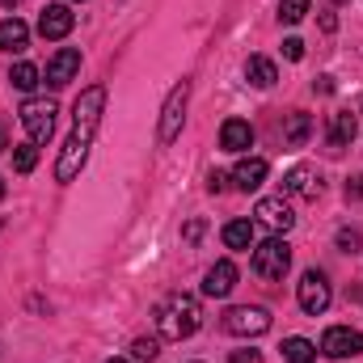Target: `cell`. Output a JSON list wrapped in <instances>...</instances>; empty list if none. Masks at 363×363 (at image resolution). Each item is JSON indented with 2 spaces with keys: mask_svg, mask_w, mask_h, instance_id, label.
<instances>
[{
  "mask_svg": "<svg viewBox=\"0 0 363 363\" xmlns=\"http://www.w3.org/2000/svg\"><path fill=\"white\" fill-rule=\"evenodd\" d=\"M101 110H106V89H101V85H89V89L77 97L72 135H68V144H64V152H60V161H55V182H72L85 169L89 144H93V135H97V127H101Z\"/></svg>",
  "mask_w": 363,
  "mask_h": 363,
  "instance_id": "cell-1",
  "label": "cell"
},
{
  "mask_svg": "<svg viewBox=\"0 0 363 363\" xmlns=\"http://www.w3.org/2000/svg\"><path fill=\"white\" fill-rule=\"evenodd\" d=\"M199 325H203V308H199L194 296L174 291V296H165V300L157 304V330H161V338L182 342V338H190Z\"/></svg>",
  "mask_w": 363,
  "mask_h": 363,
  "instance_id": "cell-2",
  "label": "cell"
},
{
  "mask_svg": "<svg viewBox=\"0 0 363 363\" xmlns=\"http://www.w3.org/2000/svg\"><path fill=\"white\" fill-rule=\"evenodd\" d=\"M17 118H21V127H26V135L34 144H47L51 131H55V101L51 97H26Z\"/></svg>",
  "mask_w": 363,
  "mask_h": 363,
  "instance_id": "cell-3",
  "label": "cell"
},
{
  "mask_svg": "<svg viewBox=\"0 0 363 363\" xmlns=\"http://www.w3.org/2000/svg\"><path fill=\"white\" fill-rule=\"evenodd\" d=\"M220 325H224V334H233V338H258V334L271 330V313H267L262 304H237V308L224 313Z\"/></svg>",
  "mask_w": 363,
  "mask_h": 363,
  "instance_id": "cell-4",
  "label": "cell"
},
{
  "mask_svg": "<svg viewBox=\"0 0 363 363\" xmlns=\"http://www.w3.org/2000/svg\"><path fill=\"white\" fill-rule=\"evenodd\" d=\"M254 274L258 279H283V274L291 271V245L283 241V237H271V241H262L258 250H254Z\"/></svg>",
  "mask_w": 363,
  "mask_h": 363,
  "instance_id": "cell-5",
  "label": "cell"
},
{
  "mask_svg": "<svg viewBox=\"0 0 363 363\" xmlns=\"http://www.w3.org/2000/svg\"><path fill=\"white\" fill-rule=\"evenodd\" d=\"M186 101H190V81H182L169 89L165 106H161V127H157V140L161 144H174L182 135V123H186Z\"/></svg>",
  "mask_w": 363,
  "mask_h": 363,
  "instance_id": "cell-6",
  "label": "cell"
},
{
  "mask_svg": "<svg viewBox=\"0 0 363 363\" xmlns=\"http://www.w3.org/2000/svg\"><path fill=\"white\" fill-rule=\"evenodd\" d=\"M296 300H300V308H304L308 317L325 313V308H330V300H334L325 271H304V274H300V283H296Z\"/></svg>",
  "mask_w": 363,
  "mask_h": 363,
  "instance_id": "cell-7",
  "label": "cell"
},
{
  "mask_svg": "<svg viewBox=\"0 0 363 363\" xmlns=\"http://www.w3.org/2000/svg\"><path fill=\"white\" fill-rule=\"evenodd\" d=\"M321 355L325 359H355V355H363V334L351 325H330L321 334Z\"/></svg>",
  "mask_w": 363,
  "mask_h": 363,
  "instance_id": "cell-8",
  "label": "cell"
},
{
  "mask_svg": "<svg viewBox=\"0 0 363 363\" xmlns=\"http://www.w3.org/2000/svg\"><path fill=\"white\" fill-rule=\"evenodd\" d=\"M77 72H81V51H77V47H60V51L47 60V85H51V89L72 85Z\"/></svg>",
  "mask_w": 363,
  "mask_h": 363,
  "instance_id": "cell-9",
  "label": "cell"
},
{
  "mask_svg": "<svg viewBox=\"0 0 363 363\" xmlns=\"http://www.w3.org/2000/svg\"><path fill=\"white\" fill-rule=\"evenodd\" d=\"M254 216H258V224H267L274 237H283L291 224H296V216H291V207H287V199H258V207H254Z\"/></svg>",
  "mask_w": 363,
  "mask_h": 363,
  "instance_id": "cell-10",
  "label": "cell"
},
{
  "mask_svg": "<svg viewBox=\"0 0 363 363\" xmlns=\"http://www.w3.org/2000/svg\"><path fill=\"white\" fill-rule=\"evenodd\" d=\"M355 135H359V118H355L351 110H334V114H330L325 144H330L334 152H342V148H351V144H355Z\"/></svg>",
  "mask_w": 363,
  "mask_h": 363,
  "instance_id": "cell-11",
  "label": "cell"
},
{
  "mask_svg": "<svg viewBox=\"0 0 363 363\" xmlns=\"http://www.w3.org/2000/svg\"><path fill=\"white\" fill-rule=\"evenodd\" d=\"M283 190L296 194V199H317V194H321V174H317L313 165H291V169L283 174Z\"/></svg>",
  "mask_w": 363,
  "mask_h": 363,
  "instance_id": "cell-12",
  "label": "cell"
},
{
  "mask_svg": "<svg viewBox=\"0 0 363 363\" xmlns=\"http://www.w3.org/2000/svg\"><path fill=\"white\" fill-rule=\"evenodd\" d=\"M72 26H77V17H72L68 4H47L43 17H38V34H43V38H68Z\"/></svg>",
  "mask_w": 363,
  "mask_h": 363,
  "instance_id": "cell-13",
  "label": "cell"
},
{
  "mask_svg": "<svg viewBox=\"0 0 363 363\" xmlns=\"http://www.w3.org/2000/svg\"><path fill=\"white\" fill-rule=\"evenodd\" d=\"M233 287H237V267L228 258H220L211 271L203 274V296H211V300H224Z\"/></svg>",
  "mask_w": 363,
  "mask_h": 363,
  "instance_id": "cell-14",
  "label": "cell"
},
{
  "mask_svg": "<svg viewBox=\"0 0 363 363\" xmlns=\"http://www.w3.org/2000/svg\"><path fill=\"white\" fill-rule=\"evenodd\" d=\"M220 148H224V152H250V148H254V127H250L245 118H228V123L220 127Z\"/></svg>",
  "mask_w": 363,
  "mask_h": 363,
  "instance_id": "cell-15",
  "label": "cell"
},
{
  "mask_svg": "<svg viewBox=\"0 0 363 363\" xmlns=\"http://www.w3.org/2000/svg\"><path fill=\"white\" fill-rule=\"evenodd\" d=\"M267 174H271V165H267L262 157H245V161L233 169V182H237V190L250 194V190H258V186L267 182Z\"/></svg>",
  "mask_w": 363,
  "mask_h": 363,
  "instance_id": "cell-16",
  "label": "cell"
},
{
  "mask_svg": "<svg viewBox=\"0 0 363 363\" xmlns=\"http://www.w3.org/2000/svg\"><path fill=\"white\" fill-rule=\"evenodd\" d=\"M26 43H30V26L21 17H4L0 21V51L17 55V51H26Z\"/></svg>",
  "mask_w": 363,
  "mask_h": 363,
  "instance_id": "cell-17",
  "label": "cell"
},
{
  "mask_svg": "<svg viewBox=\"0 0 363 363\" xmlns=\"http://www.w3.org/2000/svg\"><path fill=\"white\" fill-rule=\"evenodd\" d=\"M313 135V118L304 110H291L283 123V148H304V140Z\"/></svg>",
  "mask_w": 363,
  "mask_h": 363,
  "instance_id": "cell-18",
  "label": "cell"
},
{
  "mask_svg": "<svg viewBox=\"0 0 363 363\" xmlns=\"http://www.w3.org/2000/svg\"><path fill=\"white\" fill-rule=\"evenodd\" d=\"M245 81H250L254 89H271L274 81H279L274 60H267V55H250V64H245Z\"/></svg>",
  "mask_w": 363,
  "mask_h": 363,
  "instance_id": "cell-19",
  "label": "cell"
},
{
  "mask_svg": "<svg viewBox=\"0 0 363 363\" xmlns=\"http://www.w3.org/2000/svg\"><path fill=\"white\" fill-rule=\"evenodd\" d=\"M220 237H224L228 250H250L254 245V220H228Z\"/></svg>",
  "mask_w": 363,
  "mask_h": 363,
  "instance_id": "cell-20",
  "label": "cell"
},
{
  "mask_svg": "<svg viewBox=\"0 0 363 363\" xmlns=\"http://www.w3.org/2000/svg\"><path fill=\"white\" fill-rule=\"evenodd\" d=\"M9 81H13V89H21V93H34L38 89V81H43V72L34 68V64H13V72H9Z\"/></svg>",
  "mask_w": 363,
  "mask_h": 363,
  "instance_id": "cell-21",
  "label": "cell"
},
{
  "mask_svg": "<svg viewBox=\"0 0 363 363\" xmlns=\"http://www.w3.org/2000/svg\"><path fill=\"white\" fill-rule=\"evenodd\" d=\"M283 359L287 363H313L317 359V347L308 338H283Z\"/></svg>",
  "mask_w": 363,
  "mask_h": 363,
  "instance_id": "cell-22",
  "label": "cell"
},
{
  "mask_svg": "<svg viewBox=\"0 0 363 363\" xmlns=\"http://www.w3.org/2000/svg\"><path fill=\"white\" fill-rule=\"evenodd\" d=\"M38 165V144L30 140V144H17V152H13V169L17 174H30Z\"/></svg>",
  "mask_w": 363,
  "mask_h": 363,
  "instance_id": "cell-23",
  "label": "cell"
},
{
  "mask_svg": "<svg viewBox=\"0 0 363 363\" xmlns=\"http://www.w3.org/2000/svg\"><path fill=\"white\" fill-rule=\"evenodd\" d=\"M304 13H308V0H279V21L296 26V21H304Z\"/></svg>",
  "mask_w": 363,
  "mask_h": 363,
  "instance_id": "cell-24",
  "label": "cell"
},
{
  "mask_svg": "<svg viewBox=\"0 0 363 363\" xmlns=\"http://www.w3.org/2000/svg\"><path fill=\"white\" fill-rule=\"evenodd\" d=\"M131 355L144 359V363H152L161 355V338H135V342H131Z\"/></svg>",
  "mask_w": 363,
  "mask_h": 363,
  "instance_id": "cell-25",
  "label": "cell"
},
{
  "mask_svg": "<svg viewBox=\"0 0 363 363\" xmlns=\"http://www.w3.org/2000/svg\"><path fill=\"white\" fill-rule=\"evenodd\" d=\"M359 245H363V237L355 228H342V233H338V250H342V254H359Z\"/></svg>",
  "mask_w": 363,
  "mask_h": 363,
  "instance_id": "cell-26",
  "label": "cell"
},
{
  "mask_svg": "<svg viewBox=\"0 0 363 363\" xmlns=\"http://www.w3.org/2000/svg\"><path fill=\"white\" fill-rule=\"evenodd\" d=\"M228 363H262V351H254V347H245V351H233Z\"/></svg>",
  "mask_w": 363,
  "mask_h": 363,
  "instance_id": "cell-27",
  "label": "cell"
},
{
  "mask_svg": "<svg viewBox=\"0 0 363 363\" xmlns=\"http://www.w3.org/2000/svg\"><path fill=\"white\" fill-rule=\"evenodd\" d=\"M283 55L287 60H304V43L300 38H283Z\"/></svg>",
  "mask_w": 363,
  "mask_h": 363,
  "instance_id": "cell-28",
  "label": "cell"
},
{
  "mask_svg": "<svg viewBox=\"0 0 363 363\" xmlns=\"http://www.w3.org/2000/svg\"><path fill=\"white\" fill-rule=\"evenodd\" d=\"M224 186H228V178H224L220 169H211V178H207V190H211V194H220Z\"/></svg>",
  "mask_w": 363,
  "mask_h": 363,
  "instance_id": "cell-29",
  "label": "cell"
},
{
  "mask_svg": "<svg viewBox=\"0 0 363 363\" xmlns=\"http://www.w3.org/2000/svg\"><path fill=\"white\" fill-rule=\"evenodd\" d=\"M182 237H186V241H199V237H203V220H190V224L182 228Z\"/></svg>",
  "mask_w": 363,
  "mask_h": 363,
  "instance_id": "cell-30",
  "label": "cell"
},
{
  "mask_svg": "<svg viewBox=\"0 0 363 363\" xmlns=\"http://www.w3.org/2000/svg\"><path fill=\"white\" fill-rule=\"evenodd\" d=\"M313 89H317V93H334V77H321V81H317Z\"/></svg>",
  "mask_w": 363,
  "mask_h": 363,
  "instance_id": "cell-31",
  "label": "cell"
},
{
  "mask_svg": "<svg viewBox=\"0 0 363 363\" xmlns=\"http://www.w3.org/2000/svg\"><path fill=\"white\" fill-rule=\"evenodd\" d=\"M321 30H330V34H334V30H338V17H334V13H325V17H321Z\"/></svg>",
  "mask_w": 363,
  "mask_h": 363,
  "instance_id": "cell-32",
  "label": "cell"
},
{
  "mask_svg": "<svg viewBox=\"0 0 363 363\" xmlns=\"http://www.w3.org/2000/svg\"><path fill=\"white\" fill-rule=\"evenodd\" d=\"M0 4H4V9H17V4H21V0H0Z\"/></svg>",
  "mask_w": 363,
  "mask_h": 363,
  "instance_id": "cell-33",
  "label": "cell"
},
{
  "mask_svg": "<svg viewBox=\"0 0 363 363\" xmlns=\"http://www.w3.org/2000/svg\"><path fill=\"white\" fill-rule=\"evenodd\" d=\"M4 148H9V140H4V131H0V152H4Z\"/></svg>",
  "mask_w": 363,
  "mask_h": 363,
  "instance_id": "cell-34",
  "label": "cell"
},
{
  "mask_svg": "<svg viewBox=\"0 0 363 363\" xmlns=\"http://www.w3.org/2000/svg\"><path fill=\"white\" fill-rule=\"evenodd\" d=\"M106 363H131V359H106Z\"/></svg>",
  "mask_w": 363,
  "mask_h": 363,
  "instance_id": "cell-35",
  "label": "cell"
},
{
  "mask_svg": "<svg viewBox=\"0 0 363 363\" xmlns=\"http://www.w3.org/2000/svg\"><path fill=\"white\" fill-rule=\"evenodd\" d=\"M330 4H351V0H330Z\"/></svg>",
  "mask_w": 363,
  "mask_h": 363,
  "instance_id": "cell-36",
  "label": "cell"
},
{
  "mask_svg": "<svg viewBox=\"0 0 363 363\" xmlns=\"http://www.w3.org/2000/svg\"><path fill=\"white\" fill-rule=\"evenodd\" d=\"M0 199H4V178H0Z\"/></svg>",
  "mask_w": 363,
  "mask_h": 363,
  "instance_id": "cell-37",
  "label": "cell"
},
{
  "mask_svg": "<svg viewBox=\"0 0 363 363\" xmlns=\"http://www.w3.org/2000/svg\"><path fill=\"white\" fill-rule=\"evenodd\" d=\"M359 110H363V101H359Z\"/></svg>",
  "mask_w": 363,
  "mask_h": 363,
  "instance_id": "cell-38",
  "label": "cell"
},
{
  "mask_svg": "<svg viewBox=\"0 0 363 363\" xmlns=\"http://www.w3.org/2000/svg\"><path fill=\"white\" fill-rule=\"evenodd\" d=\"M194 363H199V359H194Z\"/></svg>",
  "mask_w": 363,
  "mask_h": 363,
  "instance_id": "cell-39",
  "label": "cell"
}]
</instances>
